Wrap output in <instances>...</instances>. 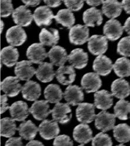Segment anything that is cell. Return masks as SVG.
<instances>
[{"label":"cell","instance_id":"8fae6325","mask_svg":"<svg viewBox=\"0 0 130 146\" xmlns=\"http://www.w3.org/2000/svg\"><path fill=\"white\" fill-rule=\"evenodd\" d=\"M101 80L97 73H88L83 76L81 80L82 88L88 93L97 92L101 88Z\"/></svg>","mask_w":130,"mask_h":146},{"label":"cell","instance_id":"f35d334b","mask_svg":"<svg viewBox=\"0 0 130 146\" xmlns=\"http://www.w3.org/2000/svg\"><path fill=\"white\" fill-rule=\"evenodd\" d=\"M92 145H112L113 142L111 137L103 132L97 134L93 138Z\"/></svg>","mask_w":130,"mask_h":146},{"label":"cell","instance_id":"681fc988","mask_svg":"<svg viewBox=\"0 0 130 146\" xmlns=\"http://www.w3.org/2000/svg\"><path fill=\"white\" fill-rule=\"evenodd\" d=\"M124 29L125 32L130 36V17L127 19L124 25Z\"/></svg>","mask_w":130,"mask_h":146},{"label":"cell","instance_id":"603a6c76","mask_svg":"<svg viewBox=\"0 0 130 146\" xmlns=\"http://www.w3.org/2000/svg\"><path fill=\"white\" fill-rule=\"evenodd\" d=\"M48 56L53 65L59 67L64 66L68 60L66 49L60 46H52L48 53Z\"/></svg>","mask_w":130,"mask_h":146},{"label":"cell","instance_id":"7c38bea8","mask_svg":"<svg viewBox=\"0 0 130 146\" xmlns=\"http://www.w3.org/2000/svg\"><path fill=\"white\" fill-rule=\"evenodd\" d=\"M27 56L32 64H40L48 56L43 45L40 43H35L27 49Z\"/></svg>","mask_w":130,"mask_h":146},{"label":"cell","instance_id":"60d3db41","mask_svg":"<svg viewBox=\"0 0 130 146\" xmlns=\"http://www.w3.org/2000/svg\"><path fill=\"white\" fill-rule=\"evenodd\" d=\"M64 5L72 11H78L84 5L85 0H63Z\"/></svg>","mask_w":130,"mask_h":146},{"label":"cell","instance_id":"ee69618b","mask_svg":"<svg viewBox=\"0 0 130 146\" xmlns=\"http://www.w3.org/2000/svg\"><path fill=\"white\" fill-rule=\"evenodd\" d=\"M5 145H23L22 137H11L6 141Z\"/></svg>","mask_w":130,"mask_h":146},{"label":"cell","instance_id":"d590c367","mask_svg":"<svg viewBox=\"0 0 130 146\" xmlns=\"http://www.w3.org/2000/svg\"><path fill=\"white\" fill-rule=\"evenodd\" d=\"M12 117H5L1 119V136L4 137H11L15 134L17 124Z\"/></svg>","mask_w":130,"mask_h":146},{"label":"cell","instance_id":"6da1fadb","mask_svg":"<svg viewBox=\"0 0 130 146\" xmlns=\"http://www.w3.org/2000/svg\"><path fill=\"white\" fill-rule=\"evenodd\" d=\"M69 40L75 45L85 44L89 39V29L86 25L78 24L72 27L69 31Z\"/></svg>","mask_w":130,"mask_h":146},{"label":"cell","instance_id":"ba28073f","mask_svg":"<svg viewBox=\"0 0 130 146\" xmlns=\"http://www.w3.org/2000/svg\"><path fill=\"white\" fill-rule=\"evenodd\" d=\"M124 27L117 19H111L105 24L103 28V33L108 39L115 41L123 35Z\"/></svg>","mask_w":130,"mask_h":146},{"label":"cell","instance_id":"83f0119b","mask_svg":"<svg viewBox=\"0 0 130 146\" xmlns=\"http://www.w3.org/2000/svg\"><path fill=\"white\" fill-rule=\"evenodd\" d=\"M123 6L117 0H105L103 3L102 13L107 17L114 19L120 15Z\"/></svg>","mask_w":130,"mask_h":146},{"label":"cell","instance_id":"484cf974","mask_svg":"<svg viewBox=\"0 0 130 146\" xmlns=\"http://www.w3.org/2000/svg\"><path fill=\"white\" fill-rule=\"evenodd\" d=\"M72 65L62 66L56 72L58 81L63 85H69L74 81L76 72Z\"/></svg>","mask_w":130,"mask_h":146},{"label":"cell","instance_id":"3957f363","mask_svg":"<svg viewBox=\"0 0 130 146\" xmlns=\"http://www.w3.org/2000/svg\"><path fill=\"white\" fill-rule=\"evenodd\" d=\"M115 117V114L103 110L96 116L95 126L103 132L111 130L114 127Z\"/></svg>","mask_w":130,"mask_h":146},{"label":"cell","instance_id":"f6af8a7d","mask_svg":"<svg viewBox=\"0 0 130 146\" xmlns=\"http://www.w3.org/2000/svg\"><path fill=\"white\" fill-rule=\"evenodd\" d=\"M62 0H43L47 6L51 8H56L60 6L62 4Z\"/></svg>","mask_w":130,"mask_h":146},{"label":"cell","instance_id":"2e32d148","mask_svg":"<svg viewBox=\"0 0 130 146\" xmlns=\"http://www.w3.org/2000/svg\"><path fill=\"white\" fill-rule=\"evenodd\" d=\"M113 68L111 60L105 55H99L93 62V69L99 75L103 76L108 75L110 74Z\"/></svg>","mask_w":130,"mask_h":146},{"label":"cell","instance_id":"5bb4252c","mask_svg":"<svg viewBox=\"0 0 130 146\" xmlns=\"http://www.w3.org/2000/svg\"><path fill=\"white\" fill-rule=\"evenodd\" d=\"M29 110V113L37 120H45L50 113H52L48 100L35 101Z\"/></svg>","mask_w":130,"mask_h":146},{"label":"cell","instance_id":"7402d4cb","mask_svg":"<svg viewBox=\"0 0 130 146\" xmlns=\"http://www.w3.org/2000/svg\"><path fill=\"white\" fill-rule=\"evenodd\" d=\"M9 109L11 116L16 121H24L29 116L28 106L23 101H18L14 103Z\"/></svg>","mask_w":130,"mask_h":146},{"label":"cell","instance_id":"1f68e13d","mask_svg":"<svg viewBox=\"0 0 130 146\" xmlns=\"http://www.w3.org/2000/svg\"><path fill=\"white\" fill-rule=\"evenodd\" d=\"M63 93L60 86L56 84L49 85L44 90V96L50 103H58L63 98Z\"/></svg>","mask_w":130,"mask_h":146},{"label":"cell","instance_id":"bcb514c9","mask_svg":"<svg viewBox=\"0 0 130 146\" xmlns=\"http://www.w3.org/2000/svg\"><path fill=\"white\" fill-rule=\"evenodd\" d=\"M22 1L27 7H34L38 5L41 0H22Z\"/></svg>","mask_w":130,"mask_h":146},{"label":"cell","instance_id":"8992f818","mask_svg":"<svg viewBox=\"0 0 130 146\" xmlns=\"http://www.w3.org/2000/svg\"><path fill=\"white\" fill-rule=\"evenodd\" d=\"M88 49L94 55L104 54L108 49V40L105 36L94 35L89 38Z\"/></svg>","mask_w":130,"mask_h":146},{"label":"cell","instance_id":"b9f144b4","mask_svg":"<svg viewBox=\"0 0 130 146\" xmlns=\"http://www.w3.org/2000/svg\"><path fill=\"white\" fill-rule=\"evenodd\" d=\"M53 145H73V143L67 135H60L55 137L53 143Z\"/></svg>","mask_w":130,"mask_h":146},{"label":"cell","instance_id":"30bf717a","mask_svg":"<svg viewBox=\"0 0 130 146\" xmlns=\"http://www.w3.org/2000/svg\"><path fill=\"white\" fill-rule=\"evenodd\" d=\"M35 74L36 69L30 60H22L15 65V74L21 80L29 81Z\"/></svg>","mask_w":130,"mask_h":146},{"label":"cell","instance_id":"c3c4849f","mask_svg":"<svg viewBox=\"0 0 130 146\" xmlns=\"http://www.w3.org/2000/svg\"><path fill=\"white\" fill-rule=\"evenodd\" d=\"M121 4L125 13L130 14V0H123Z\"/></svg>","mask_w":130,"mask_h":146},{"label":"cell","instance_id":"7dc6e473","mask_svg":"<svg viewBox=\"0 0 130 146\" xmlns=\"http://www.w3.org/2000/svg\"><path fill=\"white\" fill-rule=\"evenodd\" d=\"M86 3L90 6H99L104 3V0H85Z\"/></svg>","mask_w":130,"mask_h":146},{"label":"cell","instance_id":"ffe728a7","mask_svg":"<svg viewBox=\"0 0 130 146\" xmlns=\"http://www.w3.org/2000/svg\"><path fill=\"white\" fill-rule=\"evenodd\" d=\"M83 22L87 27H94L100 26L103 23V13L95 7L89 8L83 15Z\"/></svg>","mask_w":130,"mask_h":146},{"label":"cell","instance_id":"cb8c5ba5","mask_svg":"<svg viewBox=\"0 0 130 146\" xmlns=\"http://www.w3.org/2000/svg\"><path fill=\"white\" fill-rule=\"evenodd\" d=\"M21 91L23 98L28 101H36L41 95L40 85L33 80L27 81Z\"/></svg>","mask_w":130,"mask_h":146},{"label":"cell","instance_id":"9c48e42d","mask_svg":"<svg viewBox=\"0 0 130 146\" xmlns=\"http://www.w3.org/2000/svg\"><path fill=\"white\" fill-rule=\"evenodd\" d=\"M14 23L21 27H28L34 19L33 15L26 5H21L14 9L12 14Z\"/></svg>","mask_w":130,"mask_h":146},{"label":"cell","instance_id":"d6a6232c","mask_svg":"<svg viewBox=\"0 0 130 146\" xmlns=\"http://www.w3.org/2000/svg\"><path fill=\"white\" fill-rule=\"evenodd\" d=\"M56 21L63 27L70 29L75 23L74 14L69 9H62L59 10L56 16H55Z\"/></svg>","mask_w":130,"mask_h":146},{"label":"cell","instance_id":"d6986e66","mask_svg":"<svg viewBox=\"0 0 130 146\" xmlns=\"http://www.w3.org/2000/svg\"><path fill=\"white\" fill-rule=\"evenodd\" d=\"M89 60L88 53L85 52L83 49L77 48L73 49L68 56L69 63L76 69H81L85 68Z\"/></svg>","mask_w":130,"mask_h":146},{"label":"cell","instance_id":"ac0fdd59","mask_svg":"<svg viewBox=\"0 0 130 146\" xmlns=\"http://www.w3.org/2000/svg\"><path fill=\"white\" fill-rule=\"evenodd\" d=\"M64 99L69 105L75 106L84 100V93L82 88L77 85H69L63 93Z\"/></svg>","mask_w":130,"mask_h":146},{"label":"cell","instance_id":"7a4b0ae2","mask_svg":"<svg viewBox=\"0 0 130 146\" xmlns=\"http://www.w3.org/2000/svg\"><path fill=\"white\" fill-rule=\"evenodd\" d=\"M5 37L9 44L13 46H19L27 40V35L21 26L16 25L7 30Z\"/></svg>","mask_w":130,"mask_h":146},{"label":"cell","instance_id":"e575fe53","mask_svg":"<svg viewBox=\"0 0 130 146\" xmlns=\"http://www.w3.org/2000/svg\"><path fill=\"white\" fill-rule=\"evenodd\" d=\"M113 135L115 140L121 143L130 141V126L126 123L118 124L113 129Z\"/></svg>","mask_w":130,"mask_h":146},{"label":"cell","instance_id":"5b68a950","mask_svg":"<svg viewBox=\"0 0 130 146\" xmlns=\"http://www.w3.org/2000/svg\"><path fill=\"white\" fill-rule=\"evenodd\" d=\"M58 122L55 120H44L39 126L38 131L40 136L45 140H49L57 137L60 129Z\"/></svg>","mask_w":130,"mask_h":146},{"label":"cell","instance_id":"74e56055","mask_svg":"<svg viewBox=\"0 0 130 146\" xmlns=\"http://www.w3.org/2000/svg\"><path fill=\"white\" fill-rule=\"evenodd\" d=\"M117 53L125 57H130V36L123 38L117 45Z\"/></svg>","mask_w":130,"mask_h":146},{"label":"cell","instance_id":"4316f807","mask_svg":"<svg viewBox=\"0 0 130 146\" xmlns=\"http://www.w3.org/2000/svg\"><path fill=\"white\" fill-rule=\"evenodd\" d=\"M39 41L43 46H54L59 40V31L54 28H43L39 34Z\"/></svg>","mask_w":130,"mask_h":146},{"label":"cell","instance_id":"e0dca14e","mask_svg":"<svg viewBox=\"0 0 130 146\" xmlns=\"http://www.w3.org/2000/svg\"><path fill=\"white\" fill-rule=\"evenodd\" d=\"M73 136L74 140L80 144L89 143L93 140V131L86 123H82L76 126L73 130Z\"/></svg>","mask_w":130,"mask_h":146},{"label":"cell","instance_id":"277c9868","mask_svg":"<svg viewBox=\"0 0 130 146\" xmlns=\"http://www.w3.org/2000/svg\"><path fill=\"white\" fill-rule=\"evenodd\" d=\"M95 105L89 103H80L76 110L78 120L82 123H90L96 117Z\"/></svg>","mask_w":130,"mask_h":146},{"label":"cell","instance_id":"816d5d0a","mask_svg":"<svg viewBox=\"0 0 130 146\" xmlns=\"http://www.w3.org/2000/svg\"><path fill=\"white\" fill-rule=\"evenodd\" d=\"M4 23L2 20H1V33H2L3 32V28H4Z\"/></svg>","mask_w":130,"mask_h":146},{"label":"cell","instance_id":"4fadbf2b","mask_svg":"<svg viewBox=\"0 0 130 146\" xmlns=\"http://www.w3.org/2000/svg\"><path fill=\"white\" fill-rule=\"evenodd\" d=\"M33 17L35 23L39 27L50 25L52 23V19L55 18L49 7L46 5L37 8L34 11Z\"/></svg>","mask_w":130,"mask_h":146},{"label":"cell","instance_id":"7bdbcfd3","mask_svg":"<svg viewBox=\"0 0 130 146\" xmlns=\"http://www.w3.org/2000/svg\"><path fill=\"white\" fill-rule=\"evenodd\" d=\"M6 94L4 95H1V103H0V105H1V114L5 113L10 108L7 103L8 98Z\"/></svg>","mask_w":130,"mask_h":146},{"label":"cell","instance_id":"ab89813d","mask_svg":"<svg viewBox=\"0 0 130 146\" xmlns=\"http://www.w3.org/2000/svg\"><path fill=\"white\" fill-rule=\"evenodd\" d=\"M14 11L12 0H1V17L6 18L13 14Z\"/></svg>","mask_w":130,"mask_h":146},{"label":"cell","instance_id":"9a60e30c","mask_svg":"<svg viewBox=\"0 0 130 146\" xmlns=\"http://www.w3.org/2000/svg\"><path fill=\"white\" fill-rule=\"evenodd\" d=\"M19 81V79L17 76H8L1 82V89L8 96L15 97L18 95L23 88Z\"/></svg>","mask_w":130,"mask_h":146},{"label":"cell","instance_id":"d4e9b609","mask_svg":"<svg viewBox=\"0 0 130 146\" xmlns=\"http://www.w3.org/2000/svg\"><path fill=\"white\" fill-rule=\"evenodd\" d=\"M111 90L112 95L120 99H124L130 95L129 83L123 78L117 79L113 81L111 84Z\"/></svg>","mask_w":130,"mask_h":146},{"label":"cell","instance_id":"f1b7e54d","mask_svg":"<svg viewBox=\"0 0 130 146\" xmlns=\"http://www.w3.org/2000/svg\"><path fill=\"white\" fill-rule=\"evenodd\" d=\"M53 65L48 62L40 64L36 70V76L40 82L47 83L52 81L56 76V72L53 70Z\"/></svg>","mask_w":130,"mask_h":146},{"label":"cell","instance_id":"836d02e7","mask_svg":"<svg viewBox=\"0 0 130 146\" xmlns=\"http://www.w3.org/2000/svg\"><path fill=\"white\" fill-rule=\"evenodd\" d=\"M115 74L119 77L124 78L130 76V60L125 57L118 58L113 65Z\"/></svg>","mask_w":130,"mask_h":146},{"label":"cell","instance_id":"44dd1931","mask_svg":"<svg viewBox=\"0 0 130 146\" xmlns=\"http://www.w3.org/2000/svg\"><path fill=\"white\" fill-rule=\"evenodd\" d=\"M112 93L105 90H101L94 93V105L96 108L103 110L110 109L113 104Z\"/></svg>","mask_w":130,"mask_h":146},{"label":"cell","instance_id":"52a82bcc","mask_svg":"<svg viewBox=\"0 0 130 146\" xmlns=\"http://www.w3.org/2000/svg\"><path fill=\"white\" fill-rule=\"evenodd\" d=\"M72 110L69 106V104L58 103L52 110L53 120L61 124L68 123L72 116Z\"/></svg>","mask_w":130,"mask_h":146},{"label":"cell","instance_id":"8d00e7d4","mask_svg":"<svg viewBox=\"0 0 130 146\" xmlns=\"http://www.w3.org/2000/svg\"><path fill=\"white\" fill-rule=\"evenodd\" d=\"M114 114L117 117L122 120L128 119V114H130V102L121 99L119 100L114 108Z\"/></svg>","mask_w":130,"mask_h":146},{"label":"cell","instance_id":"4dcf8cb0","mask_svg":"<svg viewBox=\"0 0 130 146\" xmlns=\"http://www.w3.org/2000/svg\"><path fill=\"white\" fill-rule=\"evenodd\" d=\"M20 136L25 140H33L37 134L38 128L31 120L24 121L18 128Z\"/></svg>","mask_w":130,"mask_h":146},{"label":"cell","instance_id":"f907efd6","mask_svg":"<svg viewBox=\"0 0 130 146\" xmlns=\"http://www.w3.org/2000/svg\"><path fill=\"white\" fill-rule=\"evenodd\" d=\"M27 146H29V145H41V146H43V144L42 143H41L40 141H39L38 140H32L28 143H27Z\"/></svg>","mask_w":130,"mask_h":146},{"label":"cell","instance_id":"f546056e","mask_svg":"<svg viewBox=\"0 0 130 146\" xmlns=\"http://www.w3.org/2000/svg\"><path fill=\"white\" fill-rule=\"evenodd\" d=\"M18 58V50L12 45L6 46L1 50V62L7 67H13L16 65Z\"/></svg>","mask_w":130,"mask_h":146}]
</instances>
